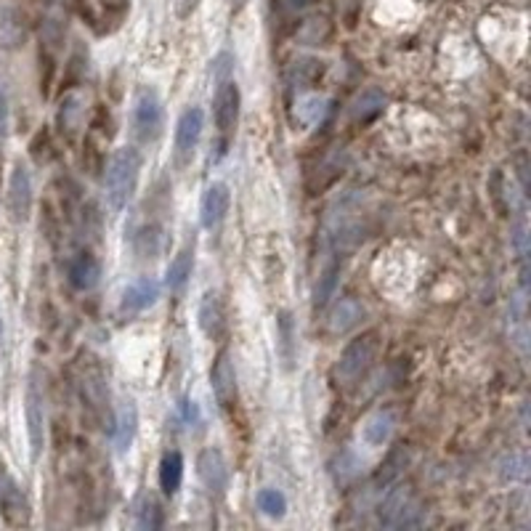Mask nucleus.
<instances>
[{
	"instance_id": "obj_11",
	"label": "nucleus",
	"mask_w": 531,
	"mask_h": 531,
	"mask_svg": "<svg viewBox=\"0 0 531 531\" xmlns=\"http://www.w3.org/2000/svg\"><path fill=\"white\" fill-rule=\"evenodd\" d=\"M229 205H231V191L223 181H213L205 191H202V199H199V223L202 229L213 231L223 223L226 213H229Z\"/></svg>"
},
{
	"instance_id": "obj_20",
	"label": "nucleus",
	"mask_w": 531,
	"mask_h": 531,
	"mask_svg": "<svg viewBox=\"0 0 531 531\" xmlns=\"http://www.w3.org/2000/svg\"><path fill=\"white\" fill-rule=\"evenodd\" d=\"M383 109H386V93L378 90V88H367V90H362V93L356 96V101H354V106H351V117H354L356 122H370V120H375Z\"/></svg>"
},
{
	"instance_id": "obj_4",
	"label": "nucleus",
	"mask_w": 531,
	"mask_h": 531,
	"mask_svg": "<svg viewBox=\"0 0 531 531\" xmlns=\"http://www.w3.org/2000/svg\"><path fill=\"white\" fill-rule=\"evenodd\" d=\"M24 418H27L29 455H32V460H37L43 455V447H45V396H43V386L37 380V372H32L29 380H27Z\"/></svg>"
},
{
	"instance_id": "obj_21",
	"label": "nucleus",
	"mask_w": 531,
	"mask_h": 531,
	"mask_svg": "<svg viewBox=\"0 0 531 531\" xmlns=\"http://www.w3.org/2000/svg\"><path fill=\"white\" fill-rule=\"evenodd\" d=\"M362 314H364V308H362L359 301H354V298H343V301L338 303V308L330 314V332L340 335V332L351 330L354 324H359Z\"/></svg>"
},
{
	"instance_id": "obj_7",
	"label": "nucleus",
	"mask_w": 531,
	"mask_h": 531,
	"mask_svg": "<svg viewBox=\"0 0 531 531\" xmlns=\"http://www.w3.org/2000/svg\"><path fill=\"white\" fill-rule=\"evenodd\" d=\"M239 106H242V93H239V85L226 77L218 82V90H215V98H213V117H215V128L229 136L237 122H239Z\"/></svg>"
},
{
	"instance_id": "obj_3",
	"label": "nucleus",
	"mask_w": 531,
	"mask_h": 531,
	"mask_svg": "<svg viewBox=\"0 0 531 531\" xmlns=\"http://www.w3.org/2000/svg\"><path fill=\"white\" fill-rule=\"evenodd\" d=\"M380 351V340H378V332H364L359 338H354L340 359H338V378L343 383H356L367 375V370L372 367L375 356Z\"/></svg>"
},
{
	"instance_id": "obj_8",
	"label": "nucleus",
	"mask_w": 531,
	"mask_h": 531,
	"mask_svg": "<svg viewBox=\"0 0 531 531\" xmlns=\"http://www.w3.org/2000/svg\"><path fill=\"white\" fill-rule=\"evenodd\" d=\"M197 476H199L202 487L210 495H215V497L226 495L229 481H231V471H229V463L223 457V452L213 449V447L202 449V455L197 457Z\"/></svg>"
},
{
	"instance_id": "obj_18",
	"label": "nucleus",
	"mask_w": 531,
	"mask_h": 531,
	"mask_svg": "<svg viewBox=\"0 0 531 531\" xmlns=\"http://www.w3.org/2000/svg\"><path fill=\"white\" fill-rule=\"evenodd\" d=\"M181 484H184V457L181 452L170 449L160 460V489L165 497H173L178 495Z\"/></svg>"
},
{
	"instance_id": "obj_13",
	"label": "nucleus",
	"mask_w": 531,
	"mask_h": 531,
	"mask_svg": "<svg viewBox=\"0 0 531 531\" xmlns=\"http://www.w3.org/2000/svg\"><path fill=\"white\" fill-rule=\"evenodd\" d=\"M197 324L207 340H221L226 335V308L215 290H207L197 308Z\"/></svg>"
},
{
	"instance_id": "obj_12",
	"label": "nucleus",
	"mask_w": 531,
	"mask_h": 531,
	"mask_svg": "<svg viewBox=\"0 0 531 531\" xmlns=\"http://www.w3.org/2000/svg\"><path fill=\"white\" fill-rule=\"evenodd\" d=\"M160 293H162V285L154 277H138L136 282H130L125 287L122 301H120V311L122 314H141L160 301Z\"/></svg>"
},
{
	"instance_id": "obj_5",
	"label": "nucleus",
	"mask_w": 531,
	"mask_h": 531,
	"mask_svg": "<svg viewBox=\"0 0 531 531\" xmlns=\"http://www.w3.org/2000/svg\"><path fill=\"white\" fill-rule=\"evenodd\" d=\"M202 130H205V112L199 106H189L181 112L178 122H176V136H173V154H176V162L178 165H186L191 162L197 146H199V138H202Z\"/></svg>"
},
{
	"instance_id": "obj_24",
	"label": "nucleus",
	"mask_w": 531,
	"mask_h": 531,
	"mask_svg": "<svg viewBox=\"0 0 531 531\" xmlns=\"http://www.w3.org/2000/svg\"><path fill=\"white\" fill-rule=\"evenodd\" d=\"M255 503H258V511L269 519H285L287 513V497L279 489H271V487L261 489Z\"/></svg>"
},
{
	"instance_id": "obj_2",
	"label": "nucleus",
	"mask_w": 531,
	"mask_h": 531,
	"mask_svg": "<svg viewBox=\"0 0 531 531\" xmlns=\"http://www.w3.org/2000/svg\"><path fill=\"white\" fill-rule=\"evenodd\" d=\"M165 128V106L154 88H138L130 109V130L138 144H154Z\"/></svg>"
},
{
	"instance_id": "obj_9",
	"label": "nucleus",
	"mask_w": 531,
	"mask_h": 531,
	"mask_svg": "<svg viewBox=\"0 0 531 531\" xmlns=\"http://www.w3.org/2000/svg\"><path fill=\"white\" fill-rule=\"evenodd\" d=\"M426 521V511H420L410 492H396L388 497L386 508L380 511V524L391 529H412Z\"/></svg>"
},
{
	"instance_id": "obj_14",
	"label": "nucleus",
	"mask_w": 531,
	"mask_h": 531,
	"mask_svg": "<svg viewBox=\"0 0 531 531\" xmlns=\"http://www.w3.org/2000/svg\"><path fill=\"white\" fill-rule=\"evenodd\" d=\"M136 431H138V410L136 404L128 399V402H120L117 407V415H114V428H112V441L117 447V452H128L133 439H136Z\"/></svg>"
},
{
	"instance_id": "obj_28",
	"label": "nucleus",
	"mask_w": 531,
	"mask_h": 531,
	"mask_svg": "<svg viewBox=\"0 0 531 531\" xmlns=\"http://www.w3.org/2000/svg\"><path fill=\"white\" fill-rule=\"evenodd\" d=\"M5 133H8V101H5V93L0 90V146L5 141Z\"/></svg>"
},
{
	"instance_id": "obj_25",
	"label": "nucleus",
	"mask_w": 531,
	"mask_h": 531,
	"mask_svg": "<svg viewBox=\"0 0 531 531\" xmlns=\"http://www.w3.org/2000/svg\"><path fill=\"white\" fill-rule=\"evenodd\" d=\"M279 354L285 359V367H293L295 359V327H293V316L287 311L279 314Z\"/></svg>"
},
{
	"instance_id": "obj_22",
	"label": "nucleus",
	"mask_w": 531,
	"mask_h": 531,
	"mask_svg": "<svg viewBox=\"0 0 531 531\" xmlns=\"http://www.w3.org/2000/svg\"><path fill=\"white\" fill-rule=\"evenodd\" d=\"M165 524V516H162V505L157 503V497L152 495H138L136 500V527L144 531L160 529Z\"/></svg>"
},
{
	"instance_id": "obj_19",
	"label": "nucleus",
	"mask_w": 531,
	"mask_h": 531,
	"mask_svg": "<svg viewBox=\"0 0 531 531\" xmlns=\"http://www.w3.org/2000/svg\"><path fill=\"white\" fill-rule=\"evenodd\" d=\"M396 428V415L383 410V412H375L367 423H364V431H362V439L370 444V447H383L391 433Z\"/></svg>"
},
{
	"instance_id": "obj_23",
	"label": "nucleus",
	"mask_w": 531,
	"mask_h": 531,
	"mask_svg": "<svg viewBox=\"0 0 531 531\" xmlns=\"http://www.w3.org/2000/svg\"><path fill=\"white\" fill-rule=\"evenodd\" d=\"M338 277H340V263L338 261L327 263L319 282H316V290H314V306L316 308H324L330 303V298L335 295V287H338Z\"/></svg>"
},
{
	"instance_id": "obj_27",
	"label": "nucleus",
	"mask_w": 531,
	"mask_h": 531,
	"mask_svg": "<svg viewBox=\"0 0 531 531\" xmlns=\"http://www.w3.org/2000/svg\"><path fill=\"white\" fill-rule=\"evenodd\" d=\"M311 3H314V0H277V5H279L282 13H301V11H306Z\"/></svg>"
},
{
	"instance_id": "obj_10",
	"label": "nucleus",
	"mask_w": 531,
	"mask_h": 531,
	"mask_svg": "<svg viewBox=\"0 0 531 531\" xmlns=\"http://www.w3.org/2000/svg\"><path fill=\"white\" fill-rule=\"evenodd\" d=\"M210 388H213L215 402L223 410L237 404V370H234L229 351H218V356L210 367Z\"/></svg>"
},
{
	"instance_id": "obj_1",
	"label": "nucleus",
	"mask_w": 531,
	"mask_h": 531,
	"mask_svg": "<svg viewBox=\"0 0 531 531\" xmlns=\"http://www.w3.org/2000/svg\"><path fill=\"white\" fill-rule=\"evenodd\" d=\"M141 168H144V157L138 146H120L109 157L106 170H104V199L112 213H122L128 202L133 199L138 189Z\"/></svg>"
},
{
	"instance_id": "obj_30",
	"label": "nucleus",
	"mask_w": 531,
	"mask_h": 531,
	"mask_svg": "<svg viewBox=\"0 0 531 531\" xmlns=\"http://www.w3.org/2000/svg\"><path fill=\"white\" fill-rule=\"evenodd\" d=\"M231 3V11H242L247 5V0H229Z\"/></svg>"
},
{
	"instance_id": "obj_6",
	"label": "nucleus",
	"mask_w": 531,
	"mask_h": 531,
	"mask_svg": "<svg viewBox=\"0 0 531 531\" xmlns=\"http://www.w3.org/2000/svg\"><path fill=\"white\" fill-rule=\"evenodd\" d=\"M5 210L13 223H24L32 213V178L27 165L16 162L8 178V191H5Z\"/></svg>"
},
{
	"instance_id": "obj_17",
	"label": "nucleus",
	"mask_w": 531,
	"mask_h": 531,
	"mask_svg": "<svg viewBox=\"0 0 531 531\" xmlns=\"http://www.w3.org/2000/svg\"><path fill=\"white\" fill-rule=\"evenodd\" d=\"M191 269H194V245L189 242V245H184V247L176 253V258L170 261L168 274H165V287H168L170 293H181V290L186 287L189 277H191Z\"/></svg>"
},
{
	"instance_id": "obj_16",
	"label": "nucleus",
	"mask_w": 531,
	"mask_h": 531,
	"mask_svg": "<svg viewBox=\"0 0 531 531\" xmlns=\"http://www.w3.org/2000/svg\"><path fill=\"white\" fill-rule=\"evenodd\" d=\"M98 277H101V266L93 255H77L69 269H66V279L74 290L80 293H88L98 285Z\"/></svg>"
},
{
	"instance_id": "obj_15",
	"label": "nucleus",
	"mask_w": 531,
	"mask_h": 531,
	"mask_svg": "<svg viewBox=\"0 0 531 531\" xmlns=\"http://www.w3.org/2000/svg\"><path fill=\"white\" fill-rule=\"evenodd\" d=\"M0 511H3V519L11 527H24L29 521V505H27L24 495L19 492V487L13 481H5L3 489H0Z\"/></svg>"
},
{
	"instance_id": "obj_29",
	"label": "nucleus",
	"mask_w": 531,
	"mask_h": 531,
	"mask_svg": "<svg viewBox=\"0 0 531 531\" xmlns=\"http://www.w3.org/2000/svg\"><path fill=\"white\" fill-rule=\"evenodd\" d=\"M197 5H199V0H176V8H178V16H181V19L191 16V13L197 11Z\"/></svg>"
},
{
	"instance_id": "obj_26",
	"label": "nucleus",
	"mask_w": 531,
	"mask_h": 531,
	"mask_svg": "<svg viewBox=\"0 0 531 531\" xmlns=\"http://www.w3.org/2000/svg\"><path fill=\"white\" fill-rule=\"evenodd\" d=\"M178 410H181V418H184V423H197L199 420V407H197V402H191V399H184L181 404H178Z\"/></svg>"
}]
</instances>
